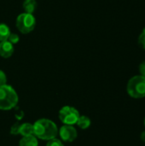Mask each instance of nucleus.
<instances>
[{"label":"nucleus","mask_w":145,"mask_h":146,"mask_svg":"<svg viewBox=\"0 0 145 146\" xmlns=\"http://www.w3.org/2000/svg\"><path fill=\"white\" fill-rule=\"evenodd\" d=\"M33 134L37 139L49 141L56 138L58 134L57 126L50 119L42 118L33 124Z\"/></svg>","instance_id":"obj_1"},{"label":"nucleus","mask_w":145,"mask_h":146,"mask_svg":"<svg viewBox=\"0 0 145 146\" xmlns=\"http://www.w3.org/2000/svg\"><path fill=\"white\" fill-rule=\"evenodd\" d=\"M19 101L15 90L9 85L0 86V110H10L17 106Z\"/></svg>","instance_id":"obj_2"},{"label":"nucleus","mask_w":145,"mask_h":146,"mask_svg":"<svg viewBox=\"0 0 145 146\" xmlns=\"http://www.w3.org/2000/svg\"><path fill=\"white\" fill-rule=\"evenodd\" d=\"M127 93L133 98H143L145 97V77L137 75L130 79L126 86Z\"/></svg>","instance_id":"obj_3"},{"label":"nucleus","mask_w":145,"mask_h":146,"mask_svg":"<svg viewBox=\"0 0 145 146\" xmlns=\"http://www.w3.org/2000/svg\"><path fill=\"white\" fill-rule=\"evenodd\" d=\"M36 26V19L32 14L22 13L16 19V27L24 34L31 33Z\"/></svg>","instance_id":"obj_4"},{"label":"nucleus","mask_w":145,"mask_h":146,"mask_svg":"<svg viewBox=\"0 0 145 146\" xmlns=\"http://www.w3.org/2000/svg\"><path fill=\"white\" fill-rule=\"evenodd\" d=\"M79 115V110L72 106H64L59 111V119L64 125H75Z\"/></svg>","instance_id":"obj_5"},{"label":"nucleus","mask_w":145,"mask_h":146,"mask_svg":"<svg viewBox=\"0 0 145 146\" xmlns=\"http://www.w3.org/2000/svg\"><path fill=\"white\" fill-rule=\"evenodd\" d=\"M58 134L62 141L68 143L73 142L78 136L76 128L72 125H63L58 130Z\"/></svg>","instance_id":"obj_6"},{"label":"nucleus","mask_w":145,"mask_h":146,"mask_svg":"<svg viewBox=\"0 0 145 146\" xmlns=\"http://www.w3.org/2000/svg\"><path fill=\"white\" fill-rule=\"evenodd\" d=\"M14 53V46L8 40L0 42V56L3 58L10 57Z\"/></svg>","instance_id":"obj_7"},{"label":"nucleus","mask_w":145,"mask_h":146,"mask_svg":"<svg viewBox=\"0 0 145 146\" xmlns=\"http://www.w3.org/2000/svg\"><path fill=\"white\" fill-rule=\"evenodd\" d=\"M19 134L21 135L22 137L34 135L33 134V124L27 123V122L21 124L20 128H19Z\"/></svg>","instance_id":"obj_8"},{"label":"nucleus","mask_w":145,"mask_h":146,"mask_svg":"<svg viewBox=\"0 0 145 146\" xmlns=\"http://www.w3.org/2000/svg\"><path fill=\"white\" fill-rule=\"evenodd\" d=\"M19 146H38V139L34 135L22 137L19 142Z\"/></svg>","instance_id":"obj_9"},{"label":"nucleus","mask_w":145,"mask_h":146,"mask_svg":"<svg viewBox=\"0 0 145 146\" xmlns=\"http://www.w3.org/2000/svg\"><path fill=\"white\" fill-rule=\"evenodd\" d=\"M91 124V119L86 115H79V117L77 121V123H76V125L80 129H83V130L89 128Z\"/></svg>","instance_id":"obj_10"},{"label":"nucleus","mask_w":145,"mask_h":146,"mask_svg":"<svg viewBox=\"0 0 145 146\" xmlns=\"http://www.w3.org/2000/svg\"><path fill=\"white\" fill-rule=\"evenodd\" d=\"M37 8V2L35 0H25L23 2V9L26 13L32 14Z\"/></svg>","instance_id":"obj_11"},{"label":"nucleus","mask_w":145,"mask_h":146,"mask_svg":"<svg viewBox=\"0 0 145 146\" xmlns=\"http://www.w3.org/2000/svg\"><path fill=\"white\" fill-rule=\"evenodd\" d=\"M10 33L9 27L3 23H0V42L7 40Z\"/></svg>","instance_id":"obj_12"},{"label":"nucleus","mask_w":145,"mask_h":146,"mask_svg":"<svg viewBox=\"0 0 145 146\" xmlns=\"http://www.w3.org/2000/svg\"><path fill=\"white\" fill-rule=\"evenodd\" d=\"M46 146H64V145L62 144V142L60 139L55 138V139L49 140L46 144Z\"/></svg>","instance_id":"obj_13"},{"label":"nucleus","mask_w":145,"mask_h":146,"mask_svg":"<svg viewBox=\"0 0 145 146\" xmlns=\"http://www.w3.org/2000/svg\"><path fill=\"white\" fill-rule=\"evenodd\" d=\"M7 40H8L9 42H10L12 44H17V43L19 42L20 37H19V35H17L16 33H10Z\"/></svg>","instance_id":"obj_14"},{"label":"nucleus","mask_w":145,"mask_h":146,"mask_svg":"<svg viewBox=\"0 0 145 146\" xmlns=\"http://www.w3.org/2000/svg\"><path fill=\"white\" fill-rule=\"evenodd\" d=\"M138 44L141 48L145 50V28L138 37Z\"/></svg>","instance_id":"obj_15"},{"label":"nucleus","mask_w":145,"mask_h":146,"mask_svg":"<svg viewBox=\"0 0 145 146\" xmlns=\"http://www.w3.org/2000/svg\"><path fill=\"white\" fill-rule=\"evenodd\" d=\"M20 125L18 122L13 124V126L10 128V133L12 135H18L19 134V128H20Z\"/></svg>","instance_id":"obj_16"},{"label":"nucleus","mask_w":145,"mask_h":146,"mask_svg":"<svg viewBox=\"0 0 145 146\" xmlns=\"http://www.w3.org/2000/svg\"><path fill=\"white\" fill-rule=\"evenodd\" d=\"M6 82H7V77H6L4 72L0 70V86L5 85Z\"/></svg>","instance_id":"obj_17"},{"label":"nucleus","mask_w":145,"mask_h":146,"mask_svg":"<svg viewBox=\"0 0 145 146\" xmlns=\"http://www.w3.org/2000/svg\"><path fill=\"white\" fill-rule=\"evenodd\" d=\"M15 117L18 121L21 120V119L24 117V113H23V111L21 110L16 109V111H15Z\"/></svg>","instance_id":"obj_18"},{"label":"nucleus","mask_w":145,"mask_h":146,"mask_svg":"<svg viewBox=\"0 0 145 146\" xmlns=\"http://www.w3.org/2000/svg\"><path fill=\"white\" fill-rule=\"evenodd\" d=\"M139 72L142 76L145 77V61L139 65Z\"/></svg>","instance_id":"obj_19"},{"label":"nucleus","mask_w":145,"mask_h":146,"mask_svg":"<svg viewBox=\"0 0 145 146\" xmlns=\"http://www.w3.org/2000/svg\"><path fill=\"white\" fill-rule=\"evenodd\" d=\"M140 138H141V140H142L143 142H144L145 143V131H144V132L141 133V136H140Z\"/></svg>","instance_id":"obj_20"},{"label":"nucleus","mask_w":145,"mask_h":146,"mask_svg":"<svg viewBox=\"0 0 145 146\" xmlns=\"http://www.w3.org/2000/svg\"><path fill=\"white\" fill-rule=\"evenodd\" d=\"M144 126H145V118H144Z\"/></svg>","instance_id":"obj_21"}]
</instances>
